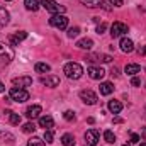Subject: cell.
Instances as JSON below:
<instances>
[{
	"label": "cell",
	"mask_w": 146,
	"mask_h": 146,
	"mask_svg": "<svg viewBox=\"0 0 146 146\" xmlns=\"http://www.w3.org/2000/svg\"><path fill=\"white\" fill-rule=\"evenodd\" d=\"M24 5H26V9H27V10L36 12L41 3H39V0H24Z\"/></svg>",
	"instance_id": "obj_22"
},
{
	"label": "cell",
	"mask_w": 146,
	"mask_h": 146,
	"mask_svg": "<svg viewBox=\"0 0 146 146\" xmlns=\"http://www.w3.org/2000/svg\"><path fill=\"white\" fill-rule=\"evenodd\" d=\"M122 146H133V145H131V143H129V145H122Z\"/></svg>",
	"instance_id": "obj_43"
},
{
	"label": "cell",
	"mask_w": 146,
	"mask_h": 146,
	"mask_svg": "<svg viewBox=\"0 0 146 146\" xmlns=\"http://www.w3.org/2000/svg\"><path fill=\"white\" fill-rule=\"evenodd\" d=\"M110 5H114V7H121L122 5V0H109Z\"/></svg>",
	"instance_id": "obj_35"
},
{
	"label": "cell",
	"mask_w": 146,
	"mask_h": 146,
	"mask_svg": "<svg viewBox=\"0 0 146 146\" xmlns=\"http://www.w3.org/2000/svg\"><path fill=\"white\" fill-rule=\"evenodd\" d=\"M27 37V33L26 31H19V33H15V34H12V36L9 37V41H10V44L12 46H17L21 41H24Z\"/></svg>",
	"instance_id": "obj_14"
},
{
	"label": "cell",
	"mask_w": 146,
	"mask_h": 146,
	"mask_svg": "<svg viewBox=\"0 0 146 146\" xmlns=\"http://www.w3.org/2000/svg\"><path fill=\"white\" fill-rule=\"evenodd\" d=\"M106 29H107V24H104V22L97 26V33H99V34H102V33H106Z\"/></svg>",
	"instance_id": "obj_33"
},
{
	"label": "cell",
	"mask_w": 146,
	"mask_h": 146,
	"mask_svg": "<svg viewBox=\"0 0 146 146\" xmlns=\"http://www.w3.org/2000/svg\"><path fill=\"white\" fill-rule=\"evenodd\" d=\"M126 33H127V26L124 22H114L110 26V36L112 37H121V36H124Z\"/></svg>",
	"instance_id": "obj_7"
},
{
	"label": "cell",
	"mask_w": 146,
	"mask_h": 146,
	"mask_svg": "<svg viewBox=\"0 0 146 146\" xmlns=\"http://www.w3.org/2000/svg\"><path fill=\"white\" fill-rule=\"evenodd\" d=\"M99 90H100V95H110L114 92V85L110 82H104V83H100Z\"/></svg>",
	"instance_id": "obj_18"
},
{
	"label": "cell",
	"mask_w": 146,
	"mask_h": 146,
	"mask_svg": "<svg viewBox=\"0 0 146 146\" xmlns=\"http://www.w3.org/2000/svg\"><path fill=\"white\" fill-rule=\"evenodd\" d=\"M124 72L127 73V75H131V76H134V75H138V73L141 72V66L138 63H127L126 68H124Z\"/></svg>",
	"instance_id": "obj_16"
},
{
	"label": "cell",
	"mask_w": 146,
	"mask_h": 146,
	"mask_svg": "<svg viewBox=\"0 0 146 146\" xmlns=\"http://www.w3.org/2000/svg\"><path fill=\"white\" fill-rule=\"evenodd\" d=\"M0 60L5 63H10L14 60V49L10 46H7L5 42H0Z\"/></svg>",
	"instance_id": "obj_6"
},
{
	"label": "cell",
	"mask_w": 146,
	"mask_h": 146,
	"mask_svg": "<svg viewBox=\"0 0 146 146\" xmlns=\"http://www.w3.org/2000/svg\"><path fill=\"white\" fill-rule=\"evenodd\" d=\"M131 85H133V87H139V85H141L139 78H138V76H133V80H131Z\"/></svg>",
	"instance_id": "obj_34"
},
{
	"label": "cell",
	"mask_w": 146,
	"mask_h": 146,
	"mask_svg": "<svg viewBox=\"0 0 146 146\" xmlns=\"http://www.w3.org/2000/svg\"><path fill=\"white\" fill-rule=\"evenodd\" d=\"M12 85L14 87H17V88H27V87H31L33 85V78L31 76H15L14 80H12Z\"/></svg>",
	"instance_id": "obj_9"
},
{
	"label": "cell",
	"mask_w": 146,
	"mask_h": 146,
	"mask_svg": "<svg viewBox=\"0 0 146 146\" xmlns=\"http://www.w3.org/2000/svg\"><path fill=\"white\" fill-rule=\"evenodd\" d=\"M139 146H146V143H141V145H139Z\"/></svg>",
	"instance_id": "obj_42"
},
{
	"label": "cell",
	"mask_w": 146,
	"mask_h": 146,
	"mask_svg": "<svg viewBox=\"0 0 146 146\" xmlns=\"http://www.w3.org/2000/svg\"><path fill=\"white\" fill-rule=\"evenodd\" d=\"M141 136H143V139L146 141V129H143V133H141Z\"/></svg>",
	"instance_id": "obj_41"
},
{
	"label": "cell",
	"mask_w": 146,
	"mask_h": 146,
	"mask_svg": "<svg viewBox=\"0 0 146 146\" xmlns=\"http://www.w3.org/2000/svg\"><path fill=\"white\" fill-rule=\"evenodd\" d=\"M61 145L63 146H73L75 145V138H73L70 133L63 134V136H61Z\"/></svg>",
	"instance_id": "obj_23"
},
{
	"label": "cell",
	"mask_w": 146,
	"mask_h": 146,
	"mask_svg": "<svg viewBox=\"0 0 146 146\" xmlns=\"http://www.w3.org/2000/svg\"><path fill=\"white\" fill-rule=\"evenodd\" d=\"M49 24H51L53 27H56V29L63 31V29H66V27H68V17H66L65 14H54V15H51Z\"/></svg>",
	"instance_id": "obj_4"
},
{
	"label": "cell",
	"mask_w": 146,
	"mask_h": 146,
	"mask_svg": "<svg viewBox=\"0 0 146 146\" xmlns=\"http://www.w3.org/2000/svg\"><path fill=\"white\" fill-rule=\"evenodd\" d=\"M139 139H141V136H139V134H136V133H131V141H129L131 145H134V143H138Z\"/></svg>",
	"instance_id": "obj_32"
},
{
	"label": "cell",
	"mask_w": 146,
	"mask_h": 146,
	"mask_svg": "<svg viewBox=\"0 0 146 146\" xmlns=\"http://www.w3.org/2000/svg\"><path fill=\"white\" fill-rule=\"evenodd\" d=\"M41 83L53 88V87H58V85H60V78H58L56 75H46V76L41 78Z\"/></svg>",
	"instance_id": "obj_11"
},
{
	"label": "cell",
	"mask_w": 146,
	"mask_h": 146,
	"mask_svg": "<svg viewBox=\"0 0 146 146\" xmlns=\"http://www.w3.org/2000/svg\"><path fill=\"white\" fill-rule=\"evenodd\" d=\"M87 73H88V76H90L92 80H102L104 75H106V72H104L102 68H99V66H88Z\"/></svg>",
	"instance_id": "obj_10"
},
{
	"label": "cell",
	"mask_w": 146,
	"mask_h": 146,
	"mask_svg": "<svg viewBox=\"0 0 146 146\" xmlns=\"http://www.w3.org/2000/svg\"><path fill=\"white\" fill-rule=\"evenodd\" d=\"M119 46H121V49H122L124 53H133V51H134V42H133V39H129V37H122Z\"/></svg>",
	"instance_id": "obj_13"
},
{
	"label": "cell",
	"mask_w": 146,
	"mask_h": 146,
	"mask_svg": "<svg viewBox=\"0 0 146 146\" xmlns=\"http://www.w3.org/2000/svg\"><path fill=\"white\" fill-rule=\"evenodd\" d=\"M80 2L87 7H100L102 5V0H80Z\"/></svg>",
	"instance_id": "obj_26"
},
{
	"label": "cell",
	"mask_w": 146,
	"mask_h": 146,
	"mask_svg": "<svg viewBox=\"0 0 146 146\" xmlns=\"http://www.w3.org/2000/svg\"><path fill=\"white\" fill-rule=\"evenodd\" d=\"M92 46H94V41L90 37H83L76 42V48H80V49H92Z\"/></svg>",
	"instance_id": "obj_19"
},
{
	"label": "cell",
	"mask_w": 146,
	"mask_h": 146,
	"mask_svg": "<svg viewBox=\"0 0 146 146\" xmlns=\"http://www.w3.org/2000/svg\"><path fill=\"white\" fill-rule=\"evenodd\" d=\"M7 2H10V0H7Z\"/></svg>",
	"instance_id": "obj_44"
},
{
	"label": "cell",
	"mask_w": 146,
	"mask_h": 146,
	"mask_svg": "<svg viewBox=\"0 0 146 146\" xmlns=\"http://www.w3.org/2000/svg\"><path fill=\"white\" fill-rule=\"evenodd\" d=\"M39 3H41L48 12H51L53 15H54V14H65V12H66V7H65V5H60V3L54 2V0H39Z\"/></svg>",
	"instance_id": "obj_2"
},
{
	"label": "cell",
	"mask_w": 146,
	"mask_h": 146,
	"mask_svg": "<svg viewBox=\"0 0 146 146\" xmlns=\"http://www.w3.org/2000/svg\"><path fill=\"white\" fill-rule=\"evenodd\" d=\"M63 117H65L66 121H75V112H73V110H65V112H63Z\"/></svg>",
	"instance_id": "obj_31"
},
{
	"label": "cell",
	"mask_w": 146,
	"mask_h": 146,
	"mask_svg": "<svg viewBox=\"0 0 146 146\" xmlns=\"http://www.w3.org/2000/svg\"><path fill=\"white\" fill-rule=\"evenodd\" d=\"M139 54H146V46H145V48H141V49H139Z\"/></svg>",
	"instance_id": "obj_39"
},
{
	"label": "cell",
	"mask_w": 146,
	"mask_h": 146,
	"mask_svg": "<svg viewBox=\"0 0 146 146\" xmlns=\"http://www.w3.org/2000/svg\"><path fill=\"white\" fill-rule=\"evenodd\" d=\"M5 114L9 115V121H10V124H14V126H17V124H21V121H22V117H21L19 114H15V112H12V110H7Z\"/></svg>",
	"instance_id": "obj_21"
},
{
	"label": "cell",
	"mask_w": 146,
	"mask_h": 146,
	"mask_svg": "<svg viewBox=\"0 0 146 146\" xmlns=\"http://www.w3.org/2000/svg\"><path fill=\"white\" fill-rule=\"evenodd\" d=\"M39 126L44 127V129H51L54 126V121H53L51 115H41L39 117Z\"/></svg>",
	"instance_id": "obj_15"
},
{
	"label": "cell",
	"mask_w": 146,
	"mask_h": 146,
	"mask_svg": "<svg viewBox=\"0 0 146 146\" xmlns=\"http://www.w3.org/2000/svg\"><path fill=\"white\" fill-rule=\"evenodd\" d=\"M104 139H106L109 145H114V143H115V134H114L110 129H107V131L104 133Z\"/></svg>",
	"instance_id": "obj_25"
},
{
	"label": "cell",
	"mask_w": 146,
	"mask_h": 146,
	"mask_svg": "<svg viewBox=\"0 0 146 146\" xmlns=\"http://www.w3.org/2000/svg\"><path fill=\"white\" fill-rule=\"evenodd\" d=\"M102 61H104V63H110V61H112V56H110V54H104V56H102Z\"/></svg>",
	"instance_id": "obj_37"
},
{
	"label": "cell",
	"mask_w": 146,
	"mask_h": 146,
	"mask_svg": "<svg viewBox=\"0 0 146 146\" xmlns=\"http://www.w3.org/2000/svg\"><path fill=\"white\" fill-rule=\"evenodd\" d=\"M110 75L117 78V76H119V68H117V66H112V70H110Z\"/></svg>",
	"instance_id": "obj_36"
},
{
	"label": "cell",
	"mask_w": 146,
	"mask_h": 146,
	"mask_svg": "<svg viewBox=\"0 0 146 146\" xmlns=\"http://www.w3.org/2000/svg\"><path fill=\"white\" fill-rule=\"evenodd\" d=\"M10 22V14L9 10H5L3 7H0V27H5Z\"/></svg>",
	"instance_id": "obj_17"
},
{
	"label": "cell",
	"mask_w": 146,
	"mask_h": 146,
	"mask_svg": "<svg viewBox=\"0 0 146 146\" xmlns=\"http://www.w3.org/2000/svg\"><path fill=\"white\" fill-rule=\"evenodd\" d=\"M107 107L112 114H119L121 110H122V104L119 102V100H110L109 104H107Z\"/></svg>",
	"instance_id": "obj_20"
},
{
	"label": "cell",
	"mask_w": 146,
	"mask_h": 146,
	"mask_svg": "<svg viewBox=\"0 0 146 146\" xmlns=\"http://www.w3.org/2000/svg\"><path fill=\"white\" fill-rule=\"evenodd\" d=\"M80 99H82V102H83V104H87V106H95V104H97V100H99L97 94H95V92H92V90H87V88L80 92Z\"/></svg>",
	"instance_id": "obj_5"
},
{
	"label": "cell",
	"mask_w": 146,
	"mask_h": 146,
	"mask_svg": "<svg viewBox=\"0 0 146 146\" xmlns=\"http://www.w3.org/2000/svg\"><path fill=\"white\" fill-rule=\"evenodd\" d=\"M27 146H46V145H44V141H42L41 138H36V136H34V138H31V139L27 141Z\"/></svg>",
	"instance_id": "obj_27"
},
{
	"label": "cell",
	"mask_w": 146,
	"mask_h": 146,
	"mask_svg": "<svg viewBox=\"0 0 146 146\" xmlns=\"http://www.w3.org/2000/svg\"><path fill=\"white\" fill-rule=\"evenodd\" d=\"M34 70H36L37 73H49L51 72V66H49L48 63H36Z\"/></svg>",
	"instance_id": "obj_24"
},
{
	"label": "cell",
	"mask_w": 146,
	"mask_h": 146,
	"mask_svg": "<svg viewBox=\"0 0 146 146\" xmlns=\"http://www.w3.org/2000/svg\"><path fill=\"white\" fill-rule=\"evenodd\" d=\"M53 139H54L53 131H51V129H44V141H46V143H53Z\"/></svg>",
	"instance_id": "obj_28"
},
{
	"label": "cell",
	"mask_w": 146,
	"mask_h": 146,
	"mask_svg": "<svg viewBox=\"0 0 146 146\" xmlns=\"http://www.w3.org/2000/svg\"><path fill=\"white\" fill-rule=\"evenodd\" d=\"M0 92H5V85H3L2 82H0Z\"/></svg>",
	"instance_id": "obj_40"
},
{
	"label": "cell",
	"mask_w": 146,
	"mask_h": 146,
	"mask_svg": "<svg viewBox=\"0 0 146 146\" xmlns=\"http://www.w3.org/2000/svg\"><path fill=\"white\" fill-rule=\"evenodd\" d=\"M41 110H42V107L39 104H34V106H31V107L26 109V117L27 119H36V117H39Z\"/></svg>",
	"instance_id": "obj_12"
},
{
	"label": "cell",
	"mask_w": 146,
	"mask_h": 146,
	"mask_svg": "<svg viewBox=\"0 0 146 146\" xmlns=\"http://www.w3.org/2000/svg\"><path fill=\"white\" fill-rule=\"evenodd\" d=\"M9 97H10L14 102H26V100H29V92H27L26 88L12 87L10 92H9Z\"/></svg>",
	"instance_id": "obj_3"
},
{
	"label": "cell",
	"mask_w": 146,
	"mask_h": 146,
	"mask_svg": "<svg viewBox=\"0 0 146 146\" xmlns=\"http://www.w3.org/2000/svg\"><path fill=\"white\" fill-rule=\"evenodd\" d=\"M22 131L29 134V133H34V131H36V127H34V124H33V122H26V124L22 126Z\"/></svg>",
	"instance_id": "obj_29"
},
{
	"label": "cell",
	"mask_w": 146,
	"mask_h": 146,
	"mask_svg": "<svg viewBox=\"0 0 146 146\" xmlns=\"http://www.w3.org/2000/svg\"><path fill=\"white\" fill-rule=\"evenodd\" d=\"M63 73L70 78V80H78L82 75H83V68H82V65L80 63H66L65 65V68H63Z\"/></svg>",
	"instance_id": "obj_1"
},
{
	"label": "cell",
	"mask_w": 146,
	"mask_h": 146,
	"mask_svg": "<svg viewBox=\"0 0 146 146\" xmlns=\"http://www.w3.org/2000/svg\"><path fill=\"white\" fill-rule=\"evenodd\" d=\"M114 122L119 124V122H122V119H121V117H114Z\"/></svg>",
	"instance_id": "obj_38"
},
{
	"label": "cell",
	"mask_w": 146,
	"mask_h": 146,
	"mask_svg": "<svg viewBox=\"0 0 146 146\" xmlns=\"http://www.w3.org/2000/svg\"><path fill=\"white\" fill-rule=\"evenodd\" d=\"M80 34V27H72V29H68V37H76Z\"/></svg>",
	"instance_id": "obj_30"
},
{
	"label": "cell",
	"mask_w": 146,
	"mask_h": 146,
	"mask_svg": "<svg viewBox=\"0 0 146 146\" xmlns=\"http://www.w3.org/2000/svg\"><path fill=\"white\" fill-rule=\"evenodd\" d=\"M85 141H87V145L88 146H97L99 145V141H100V134H99V131H97V129H88V131L85 133Z\"/></svg>",
	"instance_id": "obj_8"
}]
</instances>
